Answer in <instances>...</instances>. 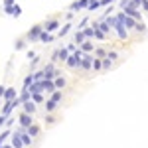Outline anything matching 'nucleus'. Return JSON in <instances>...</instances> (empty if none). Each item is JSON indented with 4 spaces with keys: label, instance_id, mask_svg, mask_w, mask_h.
<instances>
[{
    "label": "nucleus",
    "instance_id": "5",
    "mask_svg": "<svg viewBox=\"0 0 148 148\" xmlns=\"http://www.w3.org/2000/svg\"><path fill=\"white\" fill-rule=\"evenodd\" d=\"M93 61H95V53H83V59H81V69H83V71L93 69Z\"/></svg>",
    "mask_w": 148,
    "mask_h": 148
},
{
    "label": "nucleus",
    "instance_id": "16",
    "mask_svg": "<svg viewBox=\"0 0 148 148\" xmlns=\"http://www.w3.org/2000/svg\"><path fill=\"white\" fill-rule=\"evenodd\" d=\"M87 40V36H85V32L83 30H75V36H73V42L77 44V46H81L83 42Z\"/></svg>",
    "mask_w": 148,
    "mask_h": 148
},
{
    "label": "nucleus",
    "instance_id": "23",
    "mask_svg": "<svg viewBox=\"0 0 148 148\" xmlns=\"http://www.w3.org/2000/svg\"><path fill=\"white\" fill-rule=\"evenodd\" d=\"M34 81H36L34 73H30V75H26V77H24V83H22V87H26V89H28V87H30V85H32Z\"/></svg>",
    "mask_w": 148,
    "mask_h": 148
},
{
    "label": "nucleus",
    "instance_id": "19",
    "mask_svg": "<svg viewBox=\"0 0 148 148\" xmlns=\"http://www.w3.org/2000/svg\"><path fill=\"white\" fill-rule=\"evenodd\" d=\"M57 107H59V103L47 97V101H46V113H53V111H56Z\"/></svg>",
    "mask_w": 148,
    "mask_h": 148
},
{
    "label": "nucleus",
    "instance_id": "13",
    "mask_svg": "<svg viewBox=\"0 0 148 148\" xmlns=\"http://www.w3.org/2000/svg\"><path fill=\"white\" fill-rule=\"evenodd\" d=\"M53 40H56V34H51V32H47L46 28H44V32L40 34V42H42V44H51Z\"/></svg>",
    "mask_w": 148,
    "mask_h": 148
},
{
    "label": "nucleus",
    "instance_id": "26",
    "mask_svg": "<svg viewBox=\"0 0 148 148\" xmlns=\"http://www.w3.org/2000/svg\"><path fill=\"white\" fill-rule=\"evenodd\" d=\"M113 67V59L107 56V57H103V71H109V69Z\"/></svg>",
    "mask_w": 148,
    "mask_h": 148
},
{
    "label": "nucleus",
    "instance_id": "20",
    "mask_svg": "<svg viewBox=\"0 0 148 148\" xmlns=\"http://www.w3.org/2000/svg\"><path fill=\"white\" fill-rule=\"evenodd\" d=\"M32 101L40 105V103H46L47 99H46V95H44V93H32Z\"/></svg>",
    "mask_w": 148,
    "mask_h": 148
},
{
    "label": "nucleus",
    "instance_id": "36",
    "mask_svg": "<svg viewBox=\"0 0 148 148\" xmlns=\"http://www.w3.org/2000/svg\"><path fill=\"white\" fill-rule=\"evenodd\" d=\"M36 56H38V53H36V51H32V49H28V51H26V57H28V59H34Z\"/></svg>",
    "mask_w": 148,
    "mask_h": 148
},
{
    "label": "nucleus",
    "instance_id": "18",
    "mask_svg": "<svg viewBox=\"0 0 148 148\" xmlns=\"http://www.w3.org/2000/svg\"><path fill=\"white\" fill-rule=\"evenodd\" d=\"M81 49H83L85 53H93V51H95V44H93L91 40H85V42L81 44Z\"/></svg>",
    "mask_w": 148,
    "mask_h": 148
},
{
    "label": "nucleus",
    "instance_id": "25",
    "mask_svg": "<svg viewBox=\"0 0 148 148\" xmlns=\"http://www.w3.org/2000/svg\"><path fill=\"white\" fill-rule=\"evenodd\" d=\"M14 49H16V51H22V49H26V40H24V38L16 40V44H14Z\"/></svg>",
    "mask_w": 148,
    "mask_h": 148
},
{
    "label": "nucleus",
    "instance_id": "9",
    "mask_svg": "<svg viewBox=\"0 0 148 148\" xmlns=\"http://www.w3.org/2000/svg\"><path fill=\"white\" fill-rule=\"evenodd\" d=\"M10 144L14 148H24V146H26V144H24V140H22V134H20V132H16V130L12 132V136H10Z\"/></svg>",
    "mask_w": 148,
    "mask_h": 148
},
{
    "label": "nucleus",
    "instance_id": "8",
    "mask_svg": "<svg viewBox=\"0 0 148 148\" xmlns=\"http://www.w3.org/2000/svg\"><path fill=\"white\" fill-rule=\"evenodd\" d=\"M89 2H91V0H75V2H71V6H69V10H73V12L87 10V6H89Z\"/></svg>",
    "mask_w": 148,
    "mask_h": 148
},
{
    "label": "nucleus",
    "instance_id": "27",
    "mask_svg": "<svg viewBox=\"0 0 148 148\" xmlns=\"http://www.w3.org/2000/svg\"><path fill=\"white\" fill-rule=\"evenodd\" d=\"M93 69L95 71H103V57L95 56V61H93Z\"/></svg>",
    "mask_w": 148,
    "mask_h": 148
},
{
    "label": "nucleus",
    "instance_id": "2",
    "mask_svg": "<svg viewBox=\"0 0 148 148\" xmlns=\"http://www.w3.org/2000/svg\"><path fill=\"white\" fill-rule=\"evenodd\" d=\"M44 32V26L42 24H36V26H32L30 30H28V34H26V40L28 42H40V34Z\"/></svg>",
    "mask_w": 148,
    "mask_h": 148
},
{
    "label": "nucleus",
    "instance_id": "28",
    "mask_svg": "<svg viewBox=\"0 0 148 148\" xmlns=\"http://www.w3.org/2000/svg\"><path fill=\"white\" fill-rule=\"evenodd\" d=\"M83 32H85V36H87V40H95V28H93V26H87Z\"/></svg>",
    "mask_w": 148,
    "mask_h": 148
},
{
    "label": "nucleus",
    "instance_id": "24",
    "mask_svg": "<svg viewBox=\"0 0 148 148\" xmlns=\"http://www.w3.org/2000/svg\"><path fill=\"white\" fill-rule=\"evenodd\" d=\"M53 83H56V87H57V89H63L67 81H65V77H61V75H57L56 79H53Z\"/></svg>",
    "mask_w": 148,
    "mask_h": 148
},
{
    "label": "nucleus",
    "instance_id": "40",
    "mask_svg": "<svg viewBox=\"0 0 148 148\" xmlns=\"http://www.w3.org/2000/svg\"><path fill=\"white\" fill-rule=\"evenodd\" d=\"M4 95H6V87H4V85H0V97L4 99Z\"/></svg>",
    "mask_w": 148,
    "mask_h": 148
},
{
    "label": "nucleus",
    "instance_id": "42",
    "mask_svg": "<svg viewBox=\"0 0 148 148\" xmlns=\"http://www.w3.org/2000/svg\"><path fill=\"white\" fill-rule=\"evenodd\" d=\"M0 148H14V146H12V144H2Z\"/></svg>",
    "mask_w": 148,
    "mask_h": 148
},
{
    "label": "nucleus",
    "instance_id": "44",
    "mask_svg": "<svg viewBox=\"0 0 148 148\" xmlns=\"http://www.w3.org/2000/svg\"><path fill=\"white\" fill-rule=\"evenodd\" d=\"M0 114H2V113H0Z\"/></svg>",
    "mask_w": 148,
    "mask_h": 148
},
{
    "label": "nucleus",
    "instance_id": "41",
    "mask_svg": "<svg viewBox=\"0 0 148 148\" xmlns=\"http://www.w3.org/2000/svg\"><path fill=\"white\" fill-rule=\"evenodd\" d=\"M73 14H75L73 10H71V12H67V14H65V18H67V20H71V18H73Z\"/></svg>",
    "mask_w": 148,
    "mask_h": 148
},
{
    "label": "nucleus",
    "instance_id": "15",
    "mask_svg": "<svg viewBox=\"0 0 148 148\" xmlns=\"http://www.w3.org/2000/svg\"><path fill=\"white\" fill-rule=\"evenodd\" d=\"M36 105H38V103H34L32 99H30V101L22 103V111H26V113H30V114H34V113H36Z\"/></svg>",
    "mask_w": 148,
    "mask_h": 148
},
{
    "label": "nucleus",
    "instance_id": "10",
    "mask_svg": "<svg viewBox=\"0 0 148 148\" xmlns=\"http://www.w3.org/2000/svg\"><path fill=\"white\" fill-rule=\"evenodd\" d=\"M44 28H46L47 32H51V34H56V32H59V28H61V24H59V20H47L46 24H44Z\"/></svg>",
    "mask_w": 148,
    "mask_h": 148
},
{
    "label": "nucleus",
    "instance_id": "39",
    "mask_svg": "<svg viewBox=\"0 0 148 148\" xmlns=\"http://www.w3.org/2000/svg\"><path fill=\"white\" fill-rule=\"evenodd\" d=\"M12 4H16L14 0H2V6H12Z\"/></svg>",
    "mask_w": 148,
    "mask_h": 148
},
{
    "label": "nucleus",
    "instance_id": "1",
    "mask_svg": "<svg viewBox=\"0 0 148 148\" xmlns=\"http://www.w3.org/2000/svg\"><path fill=\"white\" fill-rule=\"evenodd\" d=\"M69 56H71V51L67 49V46H61V47H57L56 51L51 53V61H56V63H57V61H61V63H65Z\"/></svg>",
    "mask_w": 148,
    "mask_h": 148
},
{
    "label": "nucleus",
    "instance_id": "38",
    "mask_svg": "<svg viewBox=\"0 0 148 148\" xmlns=\"http://www.w3.org/2000/svg\"><path fill=\"white\" fill-rule=\"evenodd\" d=\"M12 125H14V116H8V119H6V126H8V128H12Z\"/></svg>",
    "mask_w": 148,
    "mask_h": 148
},
{
    "label": "nucleus",
    "instance_id": "12",
    "mask_svg": "<svg viewBox=\"0 0 148 148\" xmlns=\"http://www.w3.org/2000/svg\"><path fill=\"white\" fill-rule=\"evenodd\" d=\"M42 85H44V91H46V95H51L53 91H57L56 83H53V79H42Z\"/></svg>",
    "mask_w": 148,
    "mask_h": 148
},
{
    "label": "nucleus",
    "instance_id": "7",
    "mask_svg": "<svg viewBox=\"0 0 148 148\" xmlns=\"http://www.w3.org/2000/svg\"><path fill=\"white\" fill-rule=\"evenodd\" d=\"M32 123H34V119H32V114H30V113L22 111V113L18 114V125H22V126H26V128H28Z\"/></svg>",
    "mask_w": 148,
    "mask_h": 148
},
{
    "label": "nucleus",
    "instance_id": "31",
    "mask_svg": "<svg viewBox=\"0 0 148 148\" xmlns=\"http://www.w3.org/2000/svg\"><path fill=\"white\" fill-rule=\"evenodd\" d=\"M136 32H138V34H144V32H146V24H144V22H138L136 24Z\"/></svg>",
    "mask_w": 148,
    "mask_h": 148
},
{
    "label": "nucleus",
    "instance_id": "33",
    "mask_svg": "<svg viewBox=\"0 0 148 148\" xmlns=\"http://www.w3.org/2000/svg\"><path fill=\"white\" fill-rule=\"evenodd\" d=\"M38 63H40V56H36L34 59H30V69H34Z\"/></svg>",
    "mask_w": 148,
    "mask_h": 148
},
{
    "label": "nucleus",
    "instance_id": "22",
    "mask_svg": "<svg viewBox=\"0 0 148 148\" xmlns=\"http://www.w3.org/2000/svg\"><path fill=\"white\" fill-rule=\"evenodd\" d=\"M10 136H12V130L8 128V126H6V130H4V132L0 134V146H2V144H4V142H6V140H8Z\"/></svg>",
    "mask_w": 148,
    "mask_h": 148
},
{
    "label": "nucleus",
    "instance_id": "30",
    "mask_svg": "<svg viewBox=\"0 0 148 148\" xmlns=\"http://www.w3.org/2000/svg\"><path fill=\"white\" fill-rule=\"evenodd\" d=\"M93 53H95L97 57H107L109 51H107V49H103V47H95V51H93Z\"/></svg>",
    "mask_w": 148,
    "mask_h": 148
},
{
    "label": "nucleus",
    "instance_id": "4",
    "mask_svg": "<svg viewBox=\"0 0 148 148\" xmlns=\"http://www.w3.org/2000/svg\"><path fill=\"white\" fill-rule=\"evenodd\" d=\"M123 12H125V14H128V16H132V18H136L138 22H142V14H140V8H136L132 2H130L126 8H123Z\"/></svg>",
    "mask_w": 148,
    "mask_h": 148
},
{
    "label": "nucleus",
    "instance_id": "17",
    "mask_svg": "<svg viewBox=\"0 0 148 148\" xmlns=\"http://www.w3.org/2000/svg\"><path fill=\"white\" fill-rule=\"evenodd\" d=\"M20 93L16 91L14 87H6V95H4V101H14L16 97H18Z\"/></svg>",
    "mask_w": 148,
    "mask_h": 148
},
{
    "label": "nucleus",
    "instance_id": "32",
    "mask_svg": "<svg viewBox=\"0 0 148 148\" xmlns=\"http://www.w3.org/2000/svg\"><path fill=\"white\" fill-rule=\"evenodd\" d=\"M87 24H89V18H83V20L77 24V30H85V28H87Z\"/></svg>",
    "mask_w": 148,
    "mask_h": 148
},
{
    "label": "nucleus",
    "instance_id": "43",
    "mask_svg": "<svg viewBox=\"0 0 148 148\" xmlns=\"http://www.w3.org/2000/svg\"><path fill=\"white\" fill-rule=\"evenodd\" d=\"M2 105H4V99H2V97H0V109H2Z\"/></svg>",
    "mask_w": 148,
    "mask_h": 148
},
{
    "label": "nucleus",
    "instance_id": "21",
    "mask_svg": "<svg viewBox=\"0 0 148 148\" xmlns=\"http://www.w3.org/2000/svg\"><path fill=\"white\" fill-rule=\"evenodd\" d=\"M40 128H42V126L38 125V123H32V125L28 126V132H30L32 136H38V134H40Z\"/></svg>",
    "mask_w": 148,
    "mask_h": 148
},
{
    "label": "nucleus",
    "instance_id": "34",
    "mask_svg": "<svg viewBox=\"0 0 148 148\" xmlns=\"http://www.w3.org/2000/svg\"><path fill=\"white\" fill-rule=\"evenodd\" d=\"M67 49L71 51V53H73V51H77V49H79V46H77V44L73 42V44H67Z\"/></svg>",
    "mask_w": 148,
    "mask_h": 148
},
{
    "label": "nucleus",
    "instance_id": "35",
    "mask_svg": "<svg viewBox=\"0 0 148 148\" xmlns=\"http://www.w3.org/2000/svg\"><path fill=\"white\" fill-rule=\"evenodd\" d=\"M46 123H47V125H53V123H56V119L51 116V113H47V116H46Z\"/></svg>",
    "mask_w": 148,
    "mask_h": 148
},
{
    "label": "nucleus",
    "instance_id": "6",
    "mask_svg": "<svg viewBox=\"0 0 148 148\" xmlns=\"http://www.w3.org/2000/svg\"><path fill=\"white\" fill-rule=\"evenodd\" d=\"M4 14H6V16H14V18H20V16H22V8H20V4L4 6Z\"/></svg>",
    "mask_w": 148,
    "mask_h": 148
},
{
    "label": "nucleus",
    "instance_id": "11",
    "mask_svg": "<svg viewBox=\"0 0 148 148\" xmlns=\"http://www.w3.org/2000/svg\"><path fill=\"white\" fill-rule=\"evenodd\" d=\"M14 109H16V103H14V101H4L2 109H0V113L4 114V116H10Z\"/></svg>",
    "mask_w": 148,
    "mask_h": 148
},
{
    "label": "nucleus",
    "instance_id": "14",
    "mask_svg": "<svg viewBox=\"0 0 148 148\" xmlns=\"http://www.w3.org/2000/svg\"><path fill=\"white\" fill-rule=\"evenodd\" d=\"M71 30H73V24H71V22L67 20V22H65L63 26H61V28H59V32H57L56 36H57V38H65V36H67L69 32H71Z\"/></svg>",
    "mask_w": 148,
    "mask_h": 148
},
{
    "label": "nucleus",
    "instance_id": "29",
    "mask_svg": "<svg viewBox=\"0 0 148 148\" xmlns=\"http://www.w3.org/2000/svg\"><path fill=\"white\" fill-rule=\"evenodd\" d=\"M97 8H101V0H91L89 2V6H87V10H97Z\"/></svg>",
    "mask_w": 148,
    "mask_h": 148
},
{
    "label": "nucleus",
    "instance_id": "3",
    "mask_svg": "<svg viewBox=\"0 0 148 148\" xmlns=\"http://www.w3.org/2000/svg\"><path fill=\"white\" fill-rule=\"evenodd\" d=\"M123 22H125V26H126V30L130 32V30H136V24H138V20L136 18H132V16H128V14H125V12H119L116 14Z\"/></svg>",
    "mask_w": 148,
    "mask_h": 148
},
{
    "label": "nucleus",
    "instance_id": "37",
    "mask_svg": "<svg viewBox=\"0 0 148 148\" xmlns=\"http://www.w3.org/2000/svg\"><path fill=\"white\" fill-rule=\"evenodd\" d=\"M107 56L111 57V59H113V61H116V59H119V53H116V51H109V53H107Z\"/></svg>",
    "mask_w": 148,
    "mask_h": 148
}]
</instances>
